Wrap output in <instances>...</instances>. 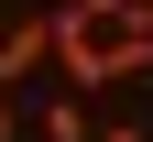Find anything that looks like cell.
<instances>
[{
	"label": "cell",
	"mask_w": 153,
	"mask_h": 142,
	"mask_svg": "<svg viewBox=\"0 0 153 142\" xmlns=\"http://www.w3.org/2000/svg\"><path fill=\"white\" fill-rule=\"evenodd\" d=\"M0 142H33V120H22V98L0 88Z\"/></svg>",
	"instance_id": "3957f363"
},
{
	"label": "cell",
	"mask_w": 153,
	"mask_h": 142,
	"mask_svg": "<svg viewBox=\"0 0 153 142\" xmlns=\"http://www.w3.org/2000/svg\"><path fill=\"white\" fill-rule=\"evenodd\" d=\"M0 44H11V22H0Z\"/></svg>",
	"instance_id": "5b68a950"
},
{
	"label": "cell",
	"mask_w": 153,
	"mask_h": 142,
	"mask_svg": "<svg viewBox=\"0 0 153 142\" xmlns=\"http://www.w3.org/2000/svg\"><path fill=\"white\" fill-rule=\"evenodd\" d=\"M33 142H99V131H88V98H76V88H55L44 109H33Z\"/></svg>",
	"instance_id": "7a4b0ae2"
},
{
	"label": "cell",
	"mask_w": 153,
	"mask_h": 142,
	"mask_svg": "<svg viewBox=\"0 0 153 142\" xmlns=\"http://www.w3.org/2000/svg\"><path fill=\"white\" fill-rule=\"evenodd\" d=\"M33 66H55V11H22V22H11V44H0V88L33 77Z\"/></svg>",
	"instance_id": "6da1fadb"
},
{
	"label": "cell",
	"mask_w": 153,
	"mask_h": 142,
	"mask_svg": "<svg viewBox=\"0 0 153 142\" xmlns=\"http://www.w3.org/2000/svg\"><path fill=\"white\" fill-rule=\"evenodd\" d=\"M99 142H142V131H131V120H99Z\"/></svg>",
	"instance_id": "277c9868"
}]
</instances>
